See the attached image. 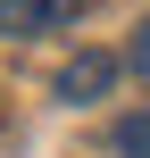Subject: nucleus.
I'll return each mask as SVG.
<instances>
[{"instance_id":"obj_1","label":"nucleus","mask_w":150,"mask_h":158,"mask_svg":"<svg viewBox=\"0 0 150 158\" xmlns=\"http://www.w3.org/2000/svg\"><path fill=\"white\" fill-rule=\"evenodd\" d=\"M50 92H58L67 108H92V100H109V92H117V58H109V50H75V58L58 67V83H50Z\"/></svg>"},{"instance_id":"obj_2","label":"nucleus","mask_w":150,"mask_h":158,"mask_svg":"<svg viewBox=\"0 0 150 158\" xmlns=\"http://www.w3.org/2000/svg\"><path fill=\"white\" fill-rule=\"evenodd\" d=\"M92 0H0V33H17V42H33V33H58V25H75Z\"/></svg>"},{"instance_id":"obj_3","label":"nucleus","mask_w":150,"mask_h":158,"mask_svg":"<svg viewBox=\"0 0 150 158\" xmlns=\"http://www.w3.org/2000/svg\"><path fill=\"white\" fill-rule=\"evenodd\" d=\"M117 158H150V108L142 117H117Z\"/></svg>"},{"instance_id":"obj_4","label":"nucleus","mask_w":150,"mask_h":158,"mask_svg":"<svg viewBox=\"0 0 150 158\" xmlns=\"http://www.w3.org/2000/svg\"><path fill=\"white\" fill-rule=\"evenodd\" d=\"M125 67H134V75H150V17H142V33H134V50H125Z\"/></svg>"}]
</instances>
